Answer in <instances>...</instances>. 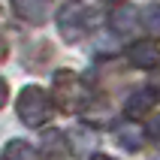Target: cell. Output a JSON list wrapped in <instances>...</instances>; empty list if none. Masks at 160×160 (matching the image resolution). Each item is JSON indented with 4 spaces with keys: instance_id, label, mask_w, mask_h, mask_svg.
I'll list each match as a JSON object with an SVG mask.
<instances>
[{
    "instance_id": "1",
    "label": "cell",
    "mask_w": 160,
    "mask_h": 160,
    "mask_svg": "<svg viewBox=\"0 0 160 160\" xmlns=\"http://www.w3.org/2000/svg\"><path fill=\"white\" fill-rule=\"evenodd\" d=\"M52 112H54V103H52V97H48L39 85H27V88H21V94H18V100H15V115L21 118L24 127H42V124H48Z\"/></svg>"
},
{
    "instance_id": "2",
    "label": "cell",
    "mask_w": 160,
    "mask_h": 160,
    "mask_svg": "<svg viewBox=\"0 0 160 160\" xmlns=\"http://www.w3.org/2000/svg\"><path fill=\"white\" fill-rule=\"evenodd\" d=\"M54 103L67 115H76V112L85 109V103H88L85 85H82V79L72 70H58L54 72Z\"/></svg>"
},
{
    "instance_id": "3",
    "label": "cell",
    "mask_w": 160,
    "mask_h": 160,
    "mask_svg": "<svg viewBox=\"0 0 160 160\" xmlns=\"http://www.w3.org/2000/svg\"><path fill=\"white\" fill-rule=\"evenodd\" d=\"M88 9L79 6V3H70V6L61 9V15H58V27H61L63 39H70V42H76L79 36H85V30H88Z\"/></svg>"
},
{
    "instance_id": "4",
    "label": "cell",
    "mask_w": 160,
    "mask_h": 160,
    "mask_svg": "<svg viewBox=\"0 0 160 160\" xmlns=\"http://www.w3.org/2000/svg\"><path fill=\"white\" fill-rule=\"evenodd\" d=\"M157 88H139V91H133L130 97H127V103H124V112H127V118H133V121H139V118H145V115H151L154 112V106H157Z\"/></svg>"
},
{
    "instance_id": "5",
    "label": "cell",
    "mask_w": 160,
    "mask_h": 160,
    "mask_svg": "<svg viewBox=\"0 0 160 160\" xmlns=\"http://www.w3.org/2000/svg\"><path fill=\"white\" fill-rule=\"evenodd\" d=\"M127 61L133 63V67H139V70H154L157 61H160L157 42H151V39H139V42H133L130 48H127Z\"/></svg>"
},
{
    "instance_id": "6",
    "label": "cell",
    "mask_w": 160,
    "mask_h": 160,
    "mask_svg": "<svg viewBox=\"0 0 160 160\" xmlns=\"http://www.w3.org/2000/svg\"><path fill=\"white\" fill-rule=\"evenodd\" d=\"M115 142L121 145L124 151L136 154V151H142V145H145V130L136 124L133 118H127L124 124H118V127H115Z\"/></svg>"
},
{
    "instance_id": "7",
    "label": "cell",
    "mask_w": 160,
    "mask_h": 160,
    "mask_svg": "<svg viewBox=\"0 0 160 160\" xmlns=\"http://www.w3.org/2000/svg\"><path fill=\"white\" fill-rule=\"evenodd\" d=\"M39 154L48 160H67L70 157V145H67V133L61 130H45L39 139Z\"/></svg>"
},
{
    "instance_id": "8",
    "label": "cell",
    "mask_w": 160,
    "mask_h": 160,
    "mask_svg": "<svg viewBox=\"0 0 160 160\" xmlns=\"http://www.w3.org/2000/svg\"><path fill=\"white\" fill-rule=\"evenodd\" d=\"M12 9L21 21H30V24H42L48 18V6L45 0H12Z\"/></svg>"
},
{
    "instance_id": "9",
    "label": "cell",
    "mask_w": 160,
    "mask_h": 160,
    "mask_svg": "<svg viewBox=\"0 0 160 160\" xmlns=\"http://www.w3.org/2000/svg\"><path fill=\"white\" fill-rule=\"evenodd\" d=\"M109 24L115 33H130L136 27V9L133 6H118L112 15H109Z\"/></svg>"
},
{
    "instance_id": "10",
    "label": "cell",
    "mask_w": 160,
    "mask_h": 160,
    "mask_svg": "<svg viewBox=\"0 0 160 160\" xmlns=\"http://www.w3.org/2000/svg\"><path fill=\"white\" fill-rule=\"evenodd\" d=\"M3 160H39V151L24 139H12L3 148Z\"/></svg>"
},
{
    "instance_id": "11",
    "label": "cell",
    "mask_w": 160,
    "mask_h": 160,
    "mask_svg": "<svg viewBox=\"0 0 160 160\" xmlns=\"http://www.w3.org/2000/svg\"><path fill=\"white\" fill-rule=\"evenodd\" d=\"M67 136H70V139H67V145H70L72 154L91 151V148H94V142H97V139H94V133H91V130H85V127H72Z\"/></svg>"
},
{
    "instance_id": "12",
    "label": "cell",
    "mask_w": 160,
    "mask_h": 160,
    "mask_svg": "<svg viewBox=\"0 0 160 160\" xmlns=\"http://www.w3.org/2000/svg\"><path fill=\"white\" fill-rule=\"evenodd\" d=\"M142 24H145V30L154 36V39H160V6H148L142 12Z\"/></svg>"
},
{
    "instance_id": "13",
    "label": "cell",
    "mask_w": 160,
    "mask_h": 160,
    "mask_svg": "<svg viewBox=\"0 0 160 160\" xmlns=\"http://www.w3.org/2000/svg\"><path fill=\"white\" fill-rule=\"evenodd\" d=\"M6 100H9V88H6V82L0 79V109L6 106Z\"/></svg>"
},
{
    "instance_id": "14",
    "label": "cell",
    "mask_w": 160,
    "mask_h": 160,
    "mask_svg": "<svg viewBox=\"0 0 160 160\" xmlns=\"http://www.w3.org/2000/svg\"><path fill=\"white\" fill-rule=\"evenodd\" d=\"M151 136H157V139H160V118H157V121H151Z\"/></svg>"
},
{
    "instance_id": "15",
    "label": "cell",
    "mask_w": 160,
    "mask_h": 160,
    "mask_svg": "<svg viewBox=\"0 0 160 160\" xmlns=\"http://www.w3.org/2000/svg\"><path fill=\"white\" fill-rule=\"evenodd\" d=\"M3 58H6V39L0 36V61H3Z\"/></svg>"
},
{
    "instance_id": "16",
    "label": "cell",
    "mask_w": 160,
    "mask_h": 160,
    "mask_svg": "<svg viewBox=\"0 0 160 160\" xmlns=\"http://www.w3.org/2000/svg\"><path fill=\"white\" fill-rule=\"evenodd\" d=\"M91 160H115V157H106V154H94Z\"/></svg>"
},
{
    "instance_id": "17",
    "label": "cell",
    "mask_w": 160,
    "mask_h": 160,
    "mask_svg": "<svg viewBox=\"0 0 160 160\" xmlns=\"http://www.w3.org/2000/svg\"><path fill=\"white\" fill-rule=\"evenodd\" d=\"M154 88H160V76H157V79H154Z\"/></svg>"
},
{
    "instance_id": "18",
    "label": "cell",
    "mask_w": 160,
    "mask_h": 160,
    "mask_svg": "<svg viewBox=\"0 0 160 160\" xmlns=\"http://www.w3.org/2000/svg\"><path fill=\"white\" fill-rule=\"evenodd\" d=\"M106 3H118V0H106Z\"/></svg>"
}]
</instances>
